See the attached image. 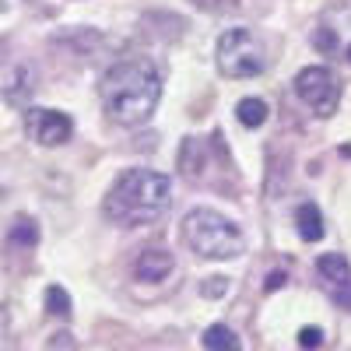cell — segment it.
Segmentation results:
<instances>
[{
	"label": "cell",
	"instance_id": "6da1fadb",
	"mask_svg": "<svg viewBox=\"0 0 351 351\" xmlns=\"http://www.w3.org/2000/svg\"><path fill=\"white\" fill-rule=\"evenodd\" d=\"M99 99L112 123L141 127L152 120L162 99V74L148 60H120L99 81Z\"/></svg>",
	"mask_w": 351,
	"mask_h": 351
},
{
	"label": "cell",
	"instance_id": "7a4b0ae2",
	"mask_svg": "<svg viewBox=\"0 0 351 351\" xmlns=\"http://www.w3.org/2000/svg\"><path fill=\"white\" fill-rule=\"evenodd\" d=\"M172 204V183L169 176L152 172V169H127L116 180L102 200V215L112 225L137 228L158 221Z\"/></svg>",
	"mask_w": 351,
	"mask_h": 351
},
{
	"label": "cell",
	"instance_id": "3957f363",
	"mask_svg": "<svg viewBox=\"0 0 351 351\" xmlns=\"http://www.w3.org/2000/svg\"><path fill=\"white\" fill-rule=\"evenodd\" d=\"M183 243L204 260H236L246 250L239 225L211 208H197L183 218Z\"/></svg>",
	"mask_w": 351,
	"mask_h": 351
},
{
	"label": "cell",
	"instance_id": "277c9868",
	"mask_svg": "<svg viewBox=\"0 0 351 351\" xmlns=\"http://www.w3.org/2000/svg\"><path fill=\"white\" fill-rule=\"evenodd\" d=\"M215 64L225 77L243 81L267 71V46L250 28H228L215 46Z\"/></svg>",
	"mask_w": 351,
	"mask_h": 351
},
{
	"label": "cell",
	"instance_id": "5b68a950",
	"mask_svg": "<svg viewBox=\"0 0 351 351\" xmlns=\"http://www.w3.org/2000/svg\"><path fill=\"white\" fill-rule=\"evenodd\" d=\"M295 95L302 99V106H309L316 116H334L337 102H341V84L327 67H306L295 74Z\"/></svg>",
	"mask_w": 351,
	"mask_h": 351
},
{
	"label": "cell",
	"instance_id": "8992f818",
	"mask_svg": "<svg viewBox=\"0 0 351 351\" xmlns=\"http://www.w3.org/2000/svg\"><path fill=\"white\" fill-rule=\"evenodd\" d=\"M25 130L36 144L43 148H56V144H67L74 134V123L67 112H56V109H28L25 112Z\"/></svg>",
	"mask_w": 351,
	"mask_h": 351
},
{
	"label": "cell",
	"instance_id": "52a82bcc",
	"mask_svg": "<svg viewBox=\"0 0 351 351\" xmlns=\"http://www.w3.org/2000/svg\"><path fill=\"white\" fill-rule=\"evenodd\" d=\"M176 271V256L169 250H144L137 260H134V278L137 281H165L169 274Z\"/></svg>",
	"mask_w": 351,
	"mask_h": 351
},
{
	"label": "cell",
	"instance_id": "ba28073f",
	"mask_svg": "<svg viewBox=\"0 0 351 351\" xmlns=\"http://www.w3.org/2000/svg\"><path fill=\"white\" fill-rule=\"evenodd\" d=\"M316 271L324 274L330 285H337L341 291H344V302L351 306V295H348V285H351V263L341 256V253H324L316 260Z\"/></svg>",
	"mask_w": 351,
	"mask_h": 351
},
{
	"label": "cell",
	"instance_id": "9c48e42d",
	"mask_svg": "<svg viewBox=\"0 0 351 351\" xmlns=\"http://www.w3.org/2000/svg\"><path fill=\"white\" fill-rule=\"evenodd\" d=\"M295 228H299V239L306 243H319L324 239V215H319L316 204H299L295 208Z\"/></svg>",
	"mask_w": 351,
	"mask_h": 351
},
{
	"label": "cell",
	"instance_id": "30bf717a",
	"mask_svg": "<svg viewBox=\"0 0 351 351\" xmlns=\"http://www.w3.org/2000/svg\"><path fill=\"white\" fill-rule=\"evenodd\" d=\"M8 243L14 246V250H32L36 243H39V225L32 221V218H14L11 221V228H8Z\"/></svg>",
	"mask_w": 351,
	"mask_h": 351
},
{
	"label": "cell",
	"instance_id": "8fae6325",
	"mask_svg": "<svg viewBox=\"0 0 351 351\" xmlns=\"http://www.w3.org/2000/svg\"><path fill=\"white\" fill-rule=\"evenodd\" d=\"M267 102L263 99H243L239 106H236V116H239V123L243 127H250V130H256V127H263L267 123Z\"/></svg>",
	"mask_w": 351,
	"mask_h": 351
},
{
	"label": "cell",
	"instance_id": "7c38bea8",
	"mask_svg": "<svg viewBox=\"0 0 351 351\" xmlns=\"http://www.w3.org/2000/svg\"><path fill=\"white\" fill-rule=\"evenodd\" d=\"M46 313L49 316H60V319H71V295H67V288H60V285H49L46 288Z\"/></svg>",
	"mask_w": 351,
	"mask_h": 351
},
{
	"label": "cell",
	"instance_id": "4fadbf2b",
	"mask_svg": "<svg viewBox=\"0 0 351 351\" xmlns=\"http://www.w3.org/2000/svg\"><path fill=\"white\" fill-rule=\"evenodd\" d=\"M204 348H211V351H218V348L239 351V337L232 334L225 324H215V327H208V330H204Z\"/></svg>",
	"mask_w": 351,
	"mask_h": 351
},
{
	"label": "cell",
	"instance_id": "5bb4252c",
	"mask_svg": "<svg viewBox=\"0 0 351 351\" xmlns=\"http://www.w3.org/2000/svg\"><path fill=\"white\" fill-rule=\"evenodd\" d=\"M200 291H204V295H208V299H218V295H225V291H228V278H208V281H204L200 285Z\"/></svg>",
	"mask_w": 351,
	"mask_h": 351
},
{
	"label": "cell",
	"instance_id": "9a60e30c",
	"mask_svg": "<svg viewBox=\"0 0 351 351\" xmlns=\"http://www.w3.org/2000/svg\"><path fill=\"white\" fill-rule=\"evenodd\" d=\"M316 344H324V330L319 327H302L299 330V348H316Z\"/></svg>",
	"mask_w": 351,
	"mask_h": 351
},
{
	"label": "cell",
	"instance_id": "2e32d148",
	"mask_svg": "<svg viewBox=\"0 0 351 351\" xmlns=\"http://www.w3.org/2000/svg\"><path fill=\"white\" fill-rule=\"evenodd\" d=\"M193 4L204 8V11H236L239 0H193Z\"/></svg>",
	"mask_w": 351,
	"mask_h": 351
},
{
	"label": "cell",
	"instance_id": "e0dca14e",
	"mask_svg": "<svg viewBox=\"0 0 351 351\" xmlns=\"http://www.w3.org/2000/svg\"><path fill=\"white\" fill-rule=\"evenodd\" d=\"M285 281H288L285 271H271V274H267V285H263V291H278V288H285Z\"/></svg>",
	"mask_w": 351,
	"mask_h": 351
},
{
	"label": "cell",
	"instance_id": "ac0fdd59",
	"mask_svg": "<svg viewBox=\"0 0 351 351\" xmlns=\"http://www.w3.org/2000/svg\"><path fill=\"white\" fill-rule=\"evenodd\" d=\"M316 46H319V49H330V46H334L330 32H319V36H316Z\"/></svg>",
	"mask_w": 351,
	"mask_h": 351
},
{
	"label": "cell",
	"instance_id": "d6986e66",
	"mask_svg": "<svg viewBox=\"0 0 351 351\" xmlns=\"http://www.w3.org/2000/svg\"><path fill=\"white\" fill-rule=\"evenodd\" d=\"M348 60H351V46H348Z\"/></svg>",
	"mask_w": 351,
	"mask_h": 351
}]
</instances>
